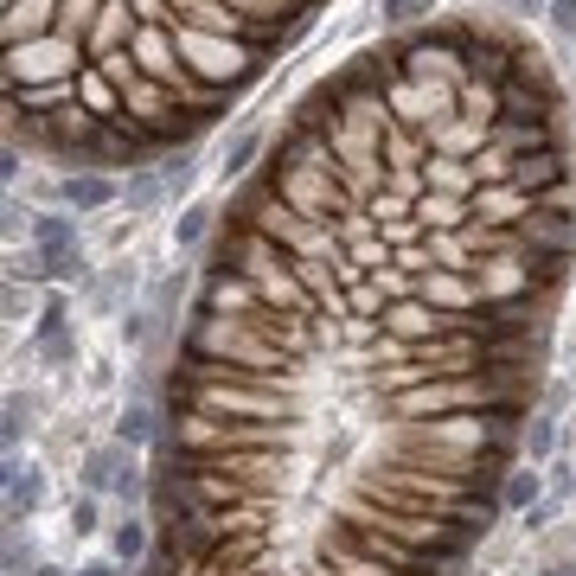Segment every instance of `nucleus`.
Wrapping results in <instances>:
<instances>
[{
    "mask_svg": "<svg viewBox=\"0 0 576 576\" xmlns=\"http://www.w3.org/2000/svg\"><path fill=\"white\" fill-rule=\"evenodd\" d=\"M180 359H192V365H225L237 379L289 391V352L269 346L250 320H230V314H192L187 327H180Z\"/></svg>",
    "mask_w": 576,
    "mask_h": 576,
    "instance_id": "nucleus-1",
    "label": "nucleus"
},
{
    "mask_svg": "<svg viewBox=\"0 0 576 576\" xmlns=\"http://www.w3.org/2000/svg\"><path fill=\"white\" fill-rule=\"evenodd\" d=\"M90 65L83 38L71 33H52V38H33V45H7V90H45V83H71L77 71Z\"/></svg>",
    "mask_w": 576,
    "mask_h": 576,
    "instance_id": "nucleus-2",
    "label": "nucleus"
},
{
    "mask_svg": "<svg viewBox=\"0 0 576 576\" xmlns=\"http://www.w3.org/2000/svg\"><path fill=\"white\" fill-rule=\"evenodd\" d=\"M52 205L71 212V218H90V212H103V205H122V187H115L110 173H97V167H77V173H58V180H52Z\"/></svg>",
    "mask_w": 576,
    "mask_h": 576,
    "instance_id": "nucleus-3",
    "label": "nucleus"
},
{
    "mask_svg": "<svg viewBox=\"0 0 576 576\" xmlns=\"http://www.w3.org/2000/svg\"><path fill=\"white\" fill-rule=\"evenodd\" d=\"M257 307H269L257 282H244V275H218V269L199 275V302H192V314H230V320H250Z\"/></svg>",
    "mask_w": 576,
    "mask_h": 576,
    "instance_id": "nucleus-4",
    "label": "nucleus"
},
{
    "mask_svg": "<svg viewBox=\"0 0 576 576\" xmlns=\"http://www.w3.org/2000/svg\"><path fill=\"white\" fill-rule=\"evenodd\" d=\"M384 334L417 352V346H429V340H442V334H449V314H442V307H429L422 295H397V302L384 307Z\"/></svg>",
    "mask_w": 576,
    "mask_h": 576,
    "instance_id": "nucleus-5",
    "label": "nucleus"
},
{
    "mask_svg": "<svg viewBox=\"0 0 576 576\" xmlns=\"http://www.w3.org/2000/svg\"><path fill=\"white\" fill-rule=\"evenodd\" d=\"M142 33V7H128V0H103V13H97V26L83 38V52H90V65H103L115 52H128Z\"/></svg>",
    "mask_w": 576,
    "mask_h": 576,
    "instance_id": "nucleus-6",
    "label": "nucleus"
},
{
    "mask_svg": "<svg viewBox=\"0 0 576 576\" xmlns=\"http://www.w3.org/2000/svg\"><path fill=\"white\" fill-rule=\"evenodd\" d=\"M58 20H65V0H7V45L52 38Z\"/></svg>",
    "mask_w": 576,
    "mask_h": 576,
    "instance_id": "nucleus-7",
    "label": "nucleus"
},
{
    "mask_svg": "<svg viewBox=\"0 0 576 576\" xmlns=\"http://www.w3.org/2000/svg\"><path fill=\"white\" fill-rule=\"evenodd\" d=\"M110 557L115 564H128V571H142L154 557V519H135V512H122L110 526Z\"/></svg>",
    "mask_w": 576,
    "mask_h": 576,
    "instance_id": "nucleus-8",
    "label": "nucleus"
},
{
    "mask_svg": "<svg viewBox=\"0 0 576 576\" xmlns=\"http://www.w3.org/2000/svg\"><path fill=\"white\" fill-rule=\"evenodd\" d=\"M38 499H45V474H38L33 461H20V455H7V519L20 526L26 512H33Z\"/></svg>",
    "mask_w": 576,
    "mask_h": 576,
    "instance_id": "nucleus-9",
    "label": "nucleus"
},
{
    "mask_svg": "<svg viewBox=\"0 0 576 576\" xmlns=\"http://www.w3.org/2000/svg\"><path fill=\"white\" fill-rule=\"evenodd\" d=\"M160 429H167V422H160V410H154L148 397H128V404H122V417H115V442H128V449H148Z\"/></svg>",
    "mask_w": 576,
    "mask_h": 576,
    "instance_id": "nucleus-10",
    "label": "nucleus"
},
{
    "mask_svg": "<svg viewBox=\"0 0 576 576\" xmlns=\"http://www.w3.org/2000/svg\"><path fill=\"white\" fill-rule=\"evenodd\" d=\"M77 103L97 115V122H115V115H122V90H115L97 65H83V71H77Z\"/></svg>",
    "mask_w": 576,
    "mask_h": 576,
    "instance_id": "nucleus-11",
    "label": "nucleus"
},
{
    "mask_svg": "<svg viewBox=\"0 0 576 576\" xmlns=\"http://www.w3.org/2000/svg\"><path fill=\"white\" fill-rule=\"evenodd\" d=\"M167 199V180H160V167H128V180H122V212L128 218H142Z\"/></svg>",
    "mask_w": 576,
    "mask_h": 576,
    "instance_id": "nucleus-12",
    "label": "nucleus"
},
{
    "mask_svg": "<svg viewBox=\"0 0 576 576\" xmlns=\"http://www.w3.org/2000/svg\"><path fill=\"white\" fill-rule=\"evenodd\" d=\"M519 455L532 461V467H551V461H557V417H551V410H538V417H526V436H519Z\"/></svg>",
    "mask_w": 576,
    "mask_h": 576,
    "instance_id": "nucleus-13",
    "label": "nucleus"
},
{
    "mask_svg": "<svg viewBox=\"0 0 576 576\" xmlns=\"http://www.w3.org/2000/svg\"><path fill=\"white\" fill-rule=\"evenodd\" d=\"M257 154H269V142H263V135H257V128H244V135H230V148H225V180H230V187H244V180L257 173V167H250Z\"/></svg>",
    "mask_w": 576,
    "mask_h": 576,
    "instance_id": "nucleus-14",
    "label": "nucleus"
},
{
    "mask_svg": "<svg viewBox=\"0 0 576 576\" xmlns=\"http://www.w3.org/2000/svg\"><path fill=\"white\" fill-rule=\"evenodd\" d=\"M538 487H544V481H538V467H512V474H506V487H499V506H506V512H532Z\"/></svg>",
    "mask_w": 576,
    "mask_h": 576,
    "instance_id": "nucleus-15",
    "label": "nucleus"
},
{
    "mask_svg": "<svg viewBox=\"0 0 576 576\" xmlns=\"http://www.w3.org/2000/svg\"><path fill=\"white\" fill-rule=\"evenodd\" d=\"M205 230H212V205H205V199H192L187 212L173 218V250H199V244H205Z\"/></svg>",
    "mask_w": 576,
    "mask_h": 576,
    "instance_id": "nucleus-16",
    "label": "nucleus"
},
{
    "mask_svg": "<svg viewBox=\"0 0 576 576\" xmlns=\"http://www.w3.org/2000/svg\"><path fill=\"white\" fill-rule=\"evenodd\" d=\"M154 167H160V180H167V199L192 192V180H199V154H192V148L167 154V160H154Z\"/></svg>",
    "mask_w": 576,
    "mask_h": 576,
    "instance_id": "nucleus-17",
    "label": "nucleus"
},
{
    "mask_svg": "<svg viewBox=\"0 0 576 576\" xmlns=\"http://www.w3.org/2000/svg\"><path fill=\"white\" fill-rule=\"evenodd\" d=\"M26 429H33V404H26V397H7V410H0V442H7V455L26 442Z\"/></svg>",
    "mask_w": 576,
    "mask_h": 576,
    "instance_id": "nucleus-18",
    "label": "nucleus"
},
{
    "mask_svg": "<svg viewBox=\"0 0 576 576\" xmlns=\"http://www.w3.org/2000/svg\"><path fill=\"white\" fill-rule=\"evenodd\" d=\"M379 13H384V26H391V33H422V13H429V0H384Z\"/></svg>",
    "mask_w": 576,
    "mask_h": 576,
    "instance_id": "nucleus-19",
    "label": "nucleus"
},
{
    "mask_svg": "<svg viewBox=\"0 0 576 576\" xmlns=\"http://www.w3.org/2000/svg\"><path fill=\"white\" fill-rule=\"evenodd\" d=\"M187 282H192V269H167L160 282H154V314L167 320L173 307H180V295H187Z\"/></svg>",
    "mask_w": 576,
    "mask_h": 576,
    "instance_id": "nucleus-20",
    "label": "nucleus"
},
{
    "mask_svg": "<svg viewBox=\"0 0 576 576\" xmlns=\"http://www.w3.org/2000/svg\"><path fill=\"white\" fill-rule=\"evenodd\" d=\"M544 26H551L557 45H576V0H551L544 7Z\"/></svg>",
    "mask_w": 576,
    "mask_h": 576,
    "instance_id": "nucleus-21",
    "label": "nucleus"
},
{
    "mask_svg": "<svg viewBox=\"0 0 576 576\" xmlns=\"http://www.w3.org/2000/svg\"><path fill=\"white\" fill-rule=\"evenodd\" d=\"M71 532H97V494L71 499Z\"/></svg>",
    "mask_w": 576,
    "mask_h": 576,
    "instance_id": "nucleus-22",
    "label": "nucleus"
},
{
    "mask_svg": "<svg viewBox=\"0 0 576 576\" xmlns=\"http://www.w3.org/2000/svg\"><path fill=\"white\" fill-rule=\"evenodd\" d=\"M38 352H45L52 365H65V359L77 352V346H71V327H65V334H45V340H38Z\"/></svg>",
    "mask_w": 576,
    "mask_h": 576,
    "instance_id": "nucleus-23",
    "label": "nucleus"
},
{
    "mask_svg": "<svg viewBox=\"0 0 576 576\" xmlns=\"http://www.w3.org/2000/svg\"><path fill=\"white\" fill-rule=\"evenodd\" d=\"M544 474H551V499L576 494V467H571V461H551V467H544Z\"/></svg>",
    "mask_w": 576,
    "mask_h": 576,
    "instance_id": "nucleus-24",
    "label": "nucleus"
},
{
    "mask_svg": "<svg viewBox=\"0 0 576 576\" xmlns=\"http://www.w3.org/2000/svg\"><path fill=\"white\" fill-rule=\"evenodd\" d=\"M20 571H33V544H20V532L7 538V576H20Z\"/></svg>",
    "mask_w": 576,
    "mask_h": 576,
    "instance_id": "nucleus-25",
    "label": "nucleus"
},
{
    "mask_svg": "<svg viewBox=\"0 0 576 576\" xmlns=\"http://www.w3.org/2000/svg\"><path fill=\"white\" fill-rule=\"evenodd\" d=\"M0 180H7V187L20 180V148H7V154H0Z\"/></svg>",
    "mask_w": 576,
    "mask_h": 576,
    "instance_id": "nucleus-26",
    "label": "nucleus"
},
{
    "mask_svg": "<svg viewBox=\"0 0 576 576\" xmlns=\"http://www.w3.org/2000/svg\"><path fill=\"white\" fill-rule=\"evenodd\" d=\"M77 576H122V564H115V557H103V564H83Z\"/></svg>",
    "mask_w": 576,
    "mask_h": 576,
    "instance_id": "nucleus-27",
    "label": "nucleus"
},
{
    "mask_svg": "<svg viewBox=\"0 0 576 576\" xmlns=\"http://www.w3.org/2000/svg\"><path fill=\"white\" fill-rule=\"evenodd\" d=\"M33 576H65V571H58V564H38V571Z\"/></svg>",
    "mask_w": 576,
    "mask_h": 576,
    "instance_id": "nucleus-28",
    "label": "nucleus"
},
{
    "mask_svg": "<svg viewBox=\"0 0 576 576\" xmlns=\"http://www.w3.org/2000/svg\"><path fill=\"white\" fill-rule=\"evenodd\" d=\"M551 576H576V564H564V571H551Z\"/></svg>",
    "mask_w": 576,
    "mask_h": 576,
    "instance_id": "nucleus-29",
    "label": "nucleus"
}]
</instances>
